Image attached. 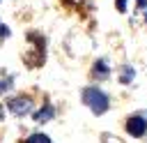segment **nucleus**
I'll return each mask as SVG.
<instances>
[{"label": "nucleus", "instance_id": "f257e3e1", "mask_svg": "<svg viewBox=\"0 0 147 143\" xmlns=\"http://www.w3.org/2000/svg\"><path fill=\"white\" fill-rule=\"evenodd\" d=\"M83 101H85L96 115L106 113V108H108V97H106V92H101L99 88H85V90H83Z\"/></svg>", "mask_w": 147, "mask_h": 143}, {"label": "nucleus", "instance_id": "f03ea898", "mask_svg": "<svg viewBox=\"0 0 147 143\" xmlns=\"http://www.w3.org/2000/svg\"><path fill=\"white\" fill-rule=\"evenodd\" d=\"M7 108H9L14 115H28V113L34 108V101H32V97H28V95H18V97H11V99L7 101Z\"/></svg>", "mask_w": 147, "mask_h": 143}, {"label": "nucleus", "instance_id": "7ed1b4c3", "mask_svg": "<svg viewBox=\"0 0 147 143\" xmlns=\"http://www.w3.org/2000/svg\"><path fill=\"white\" fill-rule=\"evenodd\" d=\"M126 131L133 136V138H140L147 134V118L145 115H131L126 120Z\"/></svg>", "mask_w": 147, "mask_h": 143}, {"label": "nucleus", "instance_id": "20e7f679", "mask_svg": "<svg viewBox=\"0 0 147 143\" xmlns=\"http://www.w3.org/2000/svg\"><path fill=\"white\" fill-rule=\"evenodd\" d=\"M53 113H55V108L46 104L41 111H37V113H34V120H37V122H46V120H51V118H53Z\"/></svg>", "mask_w": 147, "mask_h": 143}, {"label": "nucleus", "instance_id": "39448f33", "mask_svg": "<svg viewBox=\"0 0 147 143\" xmlns=\"http://www.w3.org/2000/svg\"><path fill=\"white\" fill-rule=\"evenodd\" d=\"M21 143H53L46 134H32V136H28L25 141H21Z\"/></svg>", "mask_w": 147, "mask_h": 143}, {"label": "nucleus", "instance_id": "423d86ee", "mask_svg": "<svg viewBox=\"0 0 147 143\" xmlns=\"http://www.w3.org/2000/svg\"><path fill=\"white\" fill-rule=\"evenodd\" d=\"M92 72H94V74H96L99 78H103V76H106V62H103V60L94 62V69H92Z\"/></svg>", "mask_w": 147, "mask_h": 143}, {"label": "nucleus", "instance_id": "0eeeda50", "mask_svg": "<svg viewBox=\"0 0 147 143\" xmlns=\"http://www.w3.org/2000/svg\"><path fill=\"white\" fill-rule=\"evenodd\" d=\"M7 35H9V28H7V25H0V44L5 42V37H7Z\"/></svg>", "mask_w": 147, "mask_h": 143}, {"label": "nucleus", "instance_id": "6e6552de", "mask_svg": "<svg viewBox=\"0 0 147 143\" xmlns=\"http://www.w3.org/2000/svg\"><path fill=\"white\" fill-rule=\"evenodd\" d=\"M117 12H126V0H117Z\"/></svg>", "mask_w": 147, "mask_h": 143}, {"label": "nucleus", "instance_id": "1a4fd4ad", "mask_svg": "<svg viewBox=\"0 0 147 143\" xmlns=\"http://www.w3.org/2000/svg\"><path fill=\"white\" fill-rule=\"evenodd\" d=\"M0 120H2V106H0Z\"/></svg>", "mask_w": 147, "mask_h": 143}, {"label": "nucleus", "instance_id": "9d476101", "mask_svg": "<svg viewBox=\"0 0 147 143\" xmlns=\"http://www.w3.org/2000/svg\"><path fill=\"white\" fill-rule=\"evenodd\" d=\"M71 2H78V0H71Z\"/></svg>", "mask_w": 147, "mask_h": 143}]
</instances>
